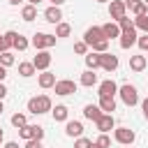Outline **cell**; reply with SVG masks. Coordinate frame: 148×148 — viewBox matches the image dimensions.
Listing matches in <instances>:
<instances>
[{
	"label": "cell",
	"mask_w": 148,
	"mask_h": 148,
	"mask_svg": "<svg viewBox=\"0 0 148 148\" xmlns=\"http://www.w3.org/2000/svg\"><path fill=\"white\" fill-rule=\"evenodd\" d=\"M69 32H72V25H69V23L60 21V23L56 25V37H69Z\"/></svg>",
	"instance_id": "f1b7e54d"
},
{
	"label": "cell",
	"mask_w": 148,
	"mask_h": 148,
	"mask_svg": "<svg viewBox=\"0 0 148 148\" xmlns=\"http://www.w3.org/2000/svg\"><path fill=\"white\" fill-rule=\"evenodd\" d=\"M37 83H39V88H53L56 86V74L46 69V72L37 74Z\"/></svg>",
	"instance_id": "2e32d148"
},
{
	"label": "cell",
	"mask_w": 148,
	"mask_h": 148,
	"mask_svg": "<svg viewBox=\"0 0 148 148\" xmlns=\"http://www.w3.org/2000/svg\"><path fill=\"white\" fill-rule=\"evenodd\" d=\"M53 90H56V95L67 97V95H74V92H76V83H74L72 79H60V81H56Z\"/></svg>",
	"instance_id": "8992f818"
},
{
	"label": "cell",
	"mask_w": 148,
	"mask_h": 148,
	"mask_svg": "<svg viewBox=\"0 0 148 148\" xmlns=\"http://www.w3.org/2000/svg\"><path fill=\"white\" fill-rule=\"evenodd\" d=\"M5 95H7V88H5V83H0V102L5 99Z\"/></svg>",
	"instance_id": "ab89813d"
},
{
	"label": "cell",
	"mask_w": 148,
	"mask_h": 148,
	"mask_svg": "<svg viewBox=\"0 0 148 148\" xmlns=\"http://www.w3.org/2000/svg\"><path fill=\"white\" fill-rule=\"evenodd\" d=\"M118 28H120V32H130V30H134V18L123 16V18L118 21Z\"/></svg>",
	"instance_id": "83f0119b"
},
{
	"label": "cell",
	"mask_w": 148,
	"mask_h": 148,
	"mask_svg": "<svg viewBox=\"0 0 148 148\" xmlns=\"http://www.w3.org/2000/svg\"><path fill=\"white\" fill-rule=\"evenodd\" d=\"M86 67L95 72V69L99 67V53H95V51H90V53H86Z\"/></svg>",
	"instance_id": "d4e9b609"
},
{
	"label": "cell",
	"mask_w": 148,
	"mask_h": 148,
	"mask_svg": "<svg viewBox=\"0 0 148 148\" xmlns=\"http://www.w3.org/2000/svg\"><path fill=\"white\" fill-rule=\"evenodd\" d=\"M2 148H18V143H16V141H7Z\"/></svg>",
	"instance_id": "60d3db41"
},
{
	"label": "cell",
	"mask_w": 148,
	"mask_h": 148,
	"mask_svg": "<svg viewBox=\"0 0 148 148\" xmlns=\"http://www.w3.org/2000/svg\"><path fill=\"white\" fill-rule=\"evenodd\" d=\"M12 125H14L16 130H21L23 125H28V118H25V113H14V116H12Z\"/></svg>",
	"instance_id": "4dcf8cb0"
},
{
	"label": "cell",
	"mask_w": 148,
	"mask_h": 148,
	"mask_svg": "<svg viewBox=\"0 0 148 148\" xmlns=\"http://www.w3.org/2000/svg\"><path fill=\"white\" fill-rule=\"evenodd\" d=\"M2 111H5V106H2V102H0V116H2Z\"/></svg>",
	"instance_id": "c3c4849f"
},
{
	"label": "cell",
	"mask_w": 148,
	"mask_h": 148,
	"mask_svg": "<svg viewBox=\"0 0 148 148\" xmlns=\"http://www.w3.org/2000/svg\"><path fill=\"white\" fill-rule=\"evenodd\" d=\"M90 49H92L95 53H106V51H109V39H99V42H95Z\"/></svg>",
	"instance_id": "d6a6232c"
},
{
	"label": "cell",
	"mask_w": 148,
	"mask_h": 148,
	"mask_svg": "<svg viewBox=\"0 0 148 148\" xmlns=\"http://www.w3.org/2000/svg\"><path fill=\"white\" fill-rule=\"evenodd\" d=\"M28 46H30V42H28L23 35L16 32V35H14V42H12V49H16V51H25Z\"/></svg>",
	"instance_id": "cb8c5ba5"
},
{
	"label": "cell",
	"mask_w": 148,
	"mask_h": 148,
	"mask_svg": "<svg viewBox=\"0 0 148 148\" xmlns=\"http://www.w3.org/2000/svg\"><path fill=\"white\" fill-rule=\"evenodd\" d=\"M65 134L72 136V139H79L83 134V123L81 120H67L65 123Z\"/></svg>",
	"instance_id": "7c38bea8"
},
{
	"label": "cell",
	"mask_w": 148,
	"mask_h": 148,
	"mask_svg": "<svg viewBox=\"0 0 148 148\" xmlns=\"http://www.w3.org/2000/svg\"><path fill=\"white\" fill-rule=\"evenodd\" d=\"M92 148H99V146H97V143H95V141H92Z\"/></svg>",
	"instance_id": "f907efd6"
},
{
	"label": "cell",
	"mask_w": 148,
	"mask_h": 148,
	"mask_svg": "<svg viewBox=\"0 0 148 148\" xmlns=\"http://www.w3.org/2000/svg\"><path fill=\"white\" fill-rule=\"evenodd\" d=\"M44 18L49 21V23H53V25H58L60 21H62V12H60V7H46L44 9Z\"/></svg>",
	"instance_id": "5bb4252c"
},
{
	"label": "cell",
	"mask_w": 148,
	"mask_h": 148,
	"mask_svg": "<svg viewBox=\"0 0 148 148\" xmlns=\"http://www.w3.org/2000/svg\"><path fill=\"white\" fill-rule=\"evenodd\" d=\"M118 95H120L123 104H127V106H136V104H139V90H136L132 83L118 86Z\"/></svg>",
	"instance_id": "7a4b0ae2"
},
{
	"label": "cell",
	"mask_w": 148,
	"mask_h": 148,
	"mask_svg": "<svg viewBox=\"0 0 148 148\" xmlns=\"http://www.w3.org/2000/svg\"><path fill=\"white\" fill-rule=\"evenodd\" d=\"M136 46L141 51H148V32H143L141 37H136Z\"/></svg>",
	"instance_id": "d590c367"
},
{
	"label": "cell",
	"mask_w": 148,
	"mask_h": 148,
	"mask_svg": "<svg viewBox=\"0 0 148 148\" xmlns=\"http://www.w3.org/2000/svg\"><path fill=\"white\" fill-rule=\"evenodd\" d=\"M141 111H143V118L148 120V97H146V99L141 102Z\"/></svg>",
	"instance_id": "f35d334b"
},
{
	"label": "cell",
	"mask_w": 148,
	"mask_h": 148,
	"mask_svg": "<svg viewBox=\"0 0 148 148\" xmlns=\"http://www.w3.org/2000/svg\"><path fill=\"white\" fill-rule=\"evenodd\" d=\"M95 143H97V146H99V148H109V146H111V139H109V136H106V134H99V136H97V141H95Z\"/></svg>",
	"instance_id": "8d00e7d4"
},
{
	"label": "cell",
	"mask_w": 148,
	"mask_h": 148,
	"mask_svg": "<svg viewBox=\"0 0 148 148\" xmlns=\"http://www.w3.org/2000/svg\"><path fill=\"white\" fill-rule=\"evenodd\" d=\"M99 39H104V35H102V25H90V28L83 32V42H86L88 46H92V44L99 42Z\"/></svg>",
	"instance_id": "8fae6325"
},
{
	"label": "cell",
	"mask_w": 148,
	"mask_h": 148,
	"mask_svg": "<svg viewBox=\"0 0 148 148\" xmlns=\"http://www.w3.org/2000/svg\"><path fill=\"white\" fill-rule=\"evenodd\" d=\"M127 9H130L134 16H143V14L148 12V7H146L141 0H136V2H130V5H127Z\"/></svg>",
	"instance_id": "603a6c76"
},
{
	"label": "cell",
	"mask_w": 148,
	"mask_h": 148,
	"mask_svg": "<svg viewBox=\"0 0 148 148\" xmlns=\"http://www.w3.org/2000/svg\"><path fill=\"white\" fill-rule=\"evenodd\" d=\"M0 65H2L5 69L14 65V56H12V51H2V53H0Z\"/></svg>",
	"instance_id": "1f68e13d"
},
{
	"label": "cell",
	"mask_w": 148,
	"mask_h": 148,
	"mask_svg": "<svg viewBox=\"0 0 148 148\" xmlns=\"http://www.w3.org/2000/svg\"><path fill=\"white\" fill-rule=\"evenodd\" d=\"M130 69L132 72H143L146 69V56H130Z\"/></svg>",
	"instance_id": "d6986e66"
},
{
	"label": "cell",
	"mask_w": 148,
	"mask_h": 148,
	"mask_svg": "<svg viewBox=\"0 0 148 148\" xmlns=\"http://www.w3.org/2000/svg\"><path fill=\"white\" fill-rule=\"evenodd\" d=\"M39 2H42V0H28V5H35V7H37Z\"/></svg>",
	"instance_id": "f6af8a7d"
},
{
	"label": "cell",
	"mask_w": 148,
	"mask_h": 148,
	"mask_svg": "<svg viewBox=\"0 0 148 148\" xmlns=\"http://www.w3.org/2000/svg\"><path fill=\"white\" fill-rule=\"evenodd\" d=\"M53 109V102L49 95H37V97H30L28 99V111L35 113V116H42V113H49Z\"/></svg>",
	"instance_id": "6da1fadb"
},
{
	"label": "cell",
	"mask_w": 148,
	"mask_h": 148,
	"mask_svg": "<svg viewBox=\"0 0 148 148\" xmlns=\"http://www.w3.org/2000/svg\"><path fill=\"white\" fill-rule=\"evenodd\" d=\"M99 67H102L104 72H113V69H118V56H113L111 51L99 53Z\"/></svg>",
	"instance_id": "ba28073f"
},
{
	"label": "cell",
	"mask_w": 148,
	"mask_h": 148,
	"mask_svg": "<svg viewBox=\"0 0 148 148\" xmlns=\"http://www.w3.org/2000/svg\"><path fill=\"white\" fill-rule=\"evenodd\" d=\"M2 51H7V49H5V42H2V35H0V53H2Z\"/></svg>",
	"instance_id": "ee69618b"
},
{
	"label": "cell",
	"mask_w": 148,
	"mask_h": 148,
	"mask_svg": "<svg viewBox=\"0 0 148 148\" xmlns=\"http://www.w3.org/2000/svg\"><path fill=\"white\" fill-rule=\"evenodd\" d=\"M99 116H102V109H99L97 104H86V106H83V118H88V120L95 123Z\"/></svg>",
	"instance_id": "ac0fdd59"
},
{
	"label": "cell",
	"mask_w": 148,
	"mask_h": 148,
	"mask_svg": "<svg viewBox=\"0 0 148 148\" xmlns=\"http://www.w3.org/2000/svg\"><path fill=\"white\" fill-rule=\"evenodd\" d=\"M97 83V74L92 72V69H86L83 74H81V86H86V88H92Z\"/></svg>",
	"instance_id": "44dd1931"
},
{
	"label": "cell",
	"mask_w": 148,
	"mask_h": 148,
	"mask_svg": "<svg viewBox=\"0 0 148 148\" xmlns=\"http://www.w3.org/2000/svg\"><path fill=\"white\" fill-rule=\"evenodd\" d=\"M74 53H79V56H86V53H88V44H86L83 39H81V42H76V44H74Z\"/></svg>",
	"instance_id": "e575fe53"
},
{
	"label": "cell",
	"mask_w": 148,
	"mask_h": 148,
	"mask_svg": "<svg viewBox=\"0 0 148 148\" xmlns=\"http://www.w3.org/2000/svg\"><path fill=\"white\" fill-rule=\"evenodd\" d=\"M134 30H143V32H148V14H143V16H134Z\"/></svg>",
	"instance_id": "f546056e"
},
{
	"label": "cell",
	"mask_w": 148,
	"mask_h": 148,
	"mask_svg": "<svg viewBox=\"0 0 148 148\" xmlns=\"http://www.w3.org/2000/svg\"><path fill=\"white\" fill-rule=\"evenodd\" d=\"M136 37H139V35H136V30L120 32V37H118V39H120V49H125V51H127L130 46H134V44H136Z\"/></svg>",
	"instance_id": "9a60e30c"
},
{
	"label": "cell",
	"mask_w": 148,
	"mask_h": 148,
	"mask_svg": "<svg viewBox=\"0 0 148 148\" xmlns=\"http://www.w3.org/2000/svg\"><path fill=\"white\" fill-rule=\"evenodd\" d=\"M35 72H37V69H35V65H32V62H18V74H21V76H25V79H28V76H32Z\"/></svg>",
	"instance_id": "4316f807"
},
{
	"label": "cell",
	"mask_w": 148,
	"mask_h": 148,
	"mask_svg": "<svg viewBox=\"0 0 148 148\" xmlns=\"http://www.w3.org/2000/svg\"><path fill=\"white\" fill-rule=\"evenodd\" d=\"M141 2H143V5H146V7H148V0H141Z\"/></svg>",
	"instance_id": "816d5d0a"
},
{
	"label": "cell",
	"mask_w": 148,
	"mask_h": 148,
	"mask_svg": "<svg viewBox=\"0 0 148 148\" xmlns=\"http://www.w3.org/2000/svg\"><path fill=\"white\" fill-rule=\"evenodd\" d=\"M102 35H104V39H116V37H120V28H118V23L116 21H109V23H104L102 25Z\"/></svg>",
	"instance_id": "4fadbf2b"
},
{
	"label": "cell",
	"mask_w": 148,
	"mask_h": 148,
	"mask_svg": "<svg viewBox=\"0 0 148 148\" xmlns=\"http://www.w3.org/2000/svg\"><path fill=\"white\" fill-rule=\"evenodd\" d=\"M95 125H97V130H99L102 134H106V132H111V130L116 127V118H113V113H102V116L95 120Z\"/></svg>",
	"instance_id": "9c48e42d"
},
{
	"label": "cell",
	"mask_w": 148,
	"mask_h": 148,
	"mask_svg": "<svg viewBox=\"0 0 148 148\" xmlns=\"http://www.w3.org/2000/svg\"><path fill=\"white\" fill-rule=\"evenodd\" d=\"M21 18H23V21H35V18H37V7H35V5H23Z\"/></svg>",
	"instance_id": "7402d4cb"
},
{
	"label": "cell",
	"mask_w": 148,
	"mask_h": 148,
	"mask_svg": "<svg viewBox=\"0 0 148 148\" xmlns=\"http://www.w3.org/2000/svg\"><path fill=\"white\" fill-rule=\"evenodd\" d=\"M51 60H53V58H51V53H49V51H37V56H35L30 62L35 65V69L46 72V69H49V65H51Z\"/></svg>",
	"instance_id": "52a82bcc"
},
{
	"label": "cell",
	"mask_w": 148,
	"mask_h": 148,
	"mask_svg": "<svg viewBox=\"0 0 148 148\" xmlns=\"http://www.w3.org/2000/svg\"><path fill=\"white\" fill-rule=\"evenodd\" d=\"M9 2H12V5H18V2H23V0H9Z\"/></svg>",
	"instance_id": "7dc6e473"
},
{
	"label": "cell",
	"mask_w": 148,
	"mask_h": 148,
	"mask_svg": "<svg viewBox=\"0 0 148 148\" xmlns=\"http://www.w3.org/2000/svg\"><path fill=\"white\" fill-rule=\"evenodd\" d=\"M62 2H65V0H51V5H53V7H60Z\"/></svg>",
	"instance_id": "7bdbcfd3"
},
{
	"label": "cell",
	"mask_w": 148,
	"mask_h": 148,
	"mask_svg": "<svg viewBox=\"0 0 148 148\" xmlns=\"http://www.w3.org/2000/svg\"><path fill=\"white\" fill-rule=\"evenodd\" d=\"M74 148H92V141L86 139V136H79V139L74 141Z\"/></svg>",
	"instance_id": "836d02e7"
},
{
	"label": "cell",
	"mask_w": 148,
	"mask_h": 148,
	"mask_svg": "<svg viewBox=\"0 0 148 148\" xmlns=\"http://www.w3.org/2000/svg\"><path fill=\"white\" fill-rule=\"evenodd\" d=\"M5 76H7V69H5V67H2V65H0V83H2V81H5Z\"/></svg>",
	"instance_id": "b9f144b4"
},
{
	"label": "cell",
	"mask_w": 148,
	"mask_h": 148,
	"mask_svg": "<svg viewBox=\"0 0 148 148\" xmlns=\"http://www.w3.org/2000/svg\"><path fill=\"white\" fill-rule=\"evenodd\" d=\"M97 106L102 109V113H113L116 111V99L113 97H99V104Z\"/></svg>",
	"instance_id": "ffe728a7"
},
{
	"label": "cell",
	"mask_w": 148,
	"mask_h": 148,
	"mask_svg": "<svg viewBox=\"0 0 148 148\" xmlns=\"http://www.w3.org/2000/svg\"><path fill=\"white\" fill-rule=\"evenodd\" d=\"M30 44L37 49V51H49L51 46H56V35H49V32H35Z\"/></svg>",
	"instance_id": "3957f363"
},
{
	"label": "cell",
	"mask_w": 148,
	"mask_h": 148,
	"mask_svg": "<svg viewBox=\"0 0 148 148\" xmlns=\"http://www.w3.org/2000/svg\"><path fill=\"white\" fill-rule=\"evenodd\" d=\"M97 95H99V97H113V95H118V83H116L113 79L102 81L99 88H97Z\"/></svg>",
	"instance_id": "30bf717a"
},
{
	"label": "cell",
	"mask_w": 148,
	"mask_h": 148,
	"mask_svg": "<svg viewBox=\"0 0 148 148\" xmlns=\"http://www.w3.org/2000/svg\"><path fill=\"white\" fill-rule=\"evenodd\" d=\"M35 130H37V125H23L18 130V136L23 141H30V139H35Z\"/></svg>",
	"instance_id": "484cf974"
},
{
	"label": "cell",
	"mask_w": 148,
	"mask_h": 148,
	"mask_svg": "<svg viewBox=\"0 0 148 148\" xmlns=\"http://www.w3.org/2000/svg\"><path fill=\"white\" fill-rule=\"evenodd\" d=\"M2 139H5V134H2V127H0V143H2Z\"/></svg>",
	"instance_id": "bcb514c9"
},
{
	"label": "cell",
	"mask_w": 148,
	"mask_h": 148,
	"mask_svg": "<svg viewBox=\"0 0 148 148\" xmlns=\"http://www.w3.org/2000/svg\"><path fill=\"white\" fill-rule=\"evenodd\" d=\"M113 139H116L118 143H123V146H132L134 139H136V134H134V130H130V127H113Z\"/></svg>",
	"instance_id": "277c9868"
},
{
	"label": "cell",
	"mask_w": 148,
	"mask_h": 148,
	"mask_svg": "<svg viewBox=\"0 0 148 148\" xmlns=\"http://www.w3.org/2000/svg\"><path fill=\"white\" fill-rule=\"evenodd\" d=\"M109 16L118 23L123 16H127V5H125V0H111L109 2Z\"/></svg>",
	"instance_id": "5b68a950"
},
{
	"label": "cell",
	"mask_w": 148,
	"mask_h": 148,
	"mask_svg": "<svg viewBox=\"0 0 148 148\" xmlns=\"http://www.w3.org/2000/svg\"><path fill=\"white\" fill-rule=\"evenodd\" d=\"M51 116H53V120H56V123H67L69 109H67L65 104H56V106L51 109Z\"/></svg>",
	"instance_id": "e0dca14e"
},
{
	"label": "cell",
	"mask_w": 148,
	"mask_h": 148,
	"mask_svg": "<svg viewBox=\"0 0 148 148\" xmlns=\"http://www.w3.org/2000/svg\"><path fill=\"white\" fill-rule=\"evenodd\" d=\"M130 2H136V0H125V5H130Z\"/></svg>",
	"instance_id": "681fc988"
},
{
	"label": "cell",
	"mask_w": 148,
	"mask_h": 148,
	"mask_svg": "<svg viewBox=\"0 0 148 148\" xmlns=\"http://www.w3.org/2000/svg\"><path fill=\"white\" fill-rule=\"evenodd\" d=\"M97 2H109V0H97Z\"/></svg>",
	"instance_id": "f5cc1de1"
},
{
	"label": "cell",
	"mask_w": 148,
	"mask_h": 148,
	"mask_svg": "<svg viewBox=\"0 0 148 148\" xmlns=\"http://www.w3.org/2000/svg\"><path fill=\"white\" fill-rule=\"evenodd\" d=\"M25 148H42V141H37V139H30V141H25Z\"/></svg>",
	"instance_id": "74e56055"
}]
</instances>
